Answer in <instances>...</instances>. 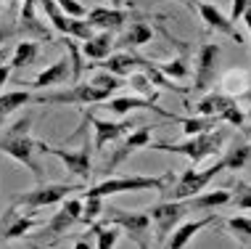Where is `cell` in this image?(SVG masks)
<instances>
[{
  "label": "cell",
  "instance_id": "19",
  "mask_svg": "<svg viewBox=\"0 0 251 249\" xmlns=\"http://www.w3.org/2000/svg\"><path fill=\"white\" fill-rule=\"evenodd\" d=\"M103 106L111 114H117V117H125V114H130V111H135V109H151V111H156V114H161V117H172L169 111H164V109H159L156 106V101H151V98H143V96H117V98H108V101H103Z\"/></svg>",
  "mask_w": 251,
  "mask_h": 249
},
{
  "label": "cell",
  "instance_id": "10",
  "mask_svg": "<svg viewBox=\"0 0 251 249\" xmlns=\"http://www.w3.org/2000/svg\"><path fill=\"white\" fill-rule=\"evenodd\" d=\"M43 154H53L56 159H61L66 170H69L74 178H79L82 183H87V180H90V175H93V149H90L87 143L82 146V149H77V151L58 149V146H48V143H45Z\"/></svg>",
  "mask_w": 251,
  "mask_h": 249
},
{
  "label": "cell",
  "instance_id": "22",
  "mask_svg": "<svg viewBox=\"0 0 251 249\" xmlns=\"http://www.w3.org/2000/svg\"><path fill=\"white\" fill-rule=\"evenodd\" d=\"M233 104H238V101H233L230 96H225V93H214L212 90V93H206V96L196 104V114H199V117H214L217 122H220V117Z\"/></svg>",
  "mask_w": 251,
  "mask_h": 249
},
{
  "label": "cell",
  "instance_id": "25",
  "mask_svg": "<svg viewBox=\"0 0 251 249\" xmlns=\"http://www.w3.org/2000/svg\"><path fill=\"white\" fill-rule=\"evenodd\" d=\"M32 93L29 90H8V93H0V125L11 117L13 111L24 109L26 104H32Z\"/></svg>",
  "mask_w": 251,
  "mask_h": 249
},
{
  "label": "cell",
  "instance_id": "12",
  "mask_svg": "<svg viewBox=\"0 0 251 249\" xmlns=\"http://www.w3.org/2000/svg\"><path fill=\"white\" fill-rule=\"evenodd\" d=\"M87 119L93 122V130H96V140H93L96 151L106 149L108 143H117V140H122L135 127L132 119H96L93 114H87Z\"/></svg>",
  "mask_w": 251,
  "mask_h": 249
},
{
  "label": "cell",
  "instance_id": "7",
  "mask_svg": "<svg viewBox=\"0 0 251 249\" xmlns=\"http://www.w3.org/2000/svg\"><path fill=\"white\" fill-rule=\"evenodd\" d=\"M79 183H40L35 186L32 191H24L22 196L13 199V210L24 207V210H43V207H50V204H61L72 191H79Z\"/></svg>",
  "mask_w": 251,
  "mask_h": 249
},
{
  "label": "cell",
  "instance_id": "9",
  "mask_svg": "<svg viewBox=\"0 0 251 249\" xmlns=\"http://www.w3.org/2000/svg\"><path fill=\"white\" fill-rule=\"evenodd\" d=\"M151 133H153V127L151 125H135V130H130L125 136V140H117V149H114L111 154V159H106V165H103V172H114L122 162H127V159L132 157L135 151H140V149H148V143H151Z\"/></svg>",
  "mask_w": 251,
  "mask_h": 249
},
{
  "label": "cell",
  "instance_id": "4",
  "mask_svg": "<svg viewBox=\"0 0 251 249\" xmlns=\"http://www.w3.org/2000/svg\"><path fill=\"white\" fill-rule=\"evenodd\" d=\"M98 223L106 225H117L122 233H127L130 241L135 244H151V218H148L146 210H119V207H103V215H100Z\"/></svg>",
  "mask_w": 251,
  "mask_h": 249
},
{
  "label": "cell",
  "instance_id": "30",
  "mask_svg": "<svg viewBox=\"0 0 251 249\" xmlns=\"http://www.w3.org/2000/svg\"><path fill=\"white\" fill-rule=\"evenodd\" d=\"M37 5L43 8V13L48 16V22L53 24V29L61 32V35H69V16L61 11V5L56 0H37Z\"/></svg>",
  "mask_w": 251,
  "mask_h": 249
},
{
  "label": "cell",
  "instance_id": "35",
  "mask_svg": "<svg viewBox=\"0 0 251 249\" xmlns=\"http://www.w3.org/2000/svg\"><path fill=\"white\" fill-rule=\"evenodd\" d=\"M96 87H100V90H106V93H117V90H122L125 87V80L122 77H117V75H111V72H106V69H98L96 75H93V80H90Z\"/></svg>",
  "mask_w": 251,
  "mask_h": 249
},
{
  "label": "cell",
  "instance_id": "44",
  "mask_svg": "<svg viewBox=\"0 0 251 249\" xmlns=\"http://www.w3.org/2000/svg\"><path fill=\"white\" fill-rule=\"evenodd\" d=\"M11 72H13V69H11L8 64H3V66H0V93H3V85H5V80L11 77Z\"/></svg>",
  "mask_w": 251,
  "mask_h": 249
},
{
  "label": "cell",
  "instance_id": "50",
  "mask_svg": "<svg viewBox=\"0 0 251 249\" xmlns=\"http://www.w3.org/2000/svg\"><path fill=\"white\" fill-rule=\"evenodd\" d=\"M138 249H151V244H140Z\"/></svg>",
  "mask_w": 251,
  "mask_h": 249
},
{
  "label": "cell",
  "instance_id": "32",
  "mask_svg": "<svg viewBox=\"0 0 251 249\" xmlns=\"http://www.w3.org/2000/svg\"><path fill=\"white\" fill-rule=\"evenodd\" d=\"M37 225H43L37 218H32V215H19L16 220H11V223L5 225V231H3V241L22 239V236H26V233H29L32 228H37Z\"/></svg>",
  "mask_w": 251,
  "mask_h": 249
},
{
  "label": "cell",
  "instance_id": "33",
  "mask_svg": "<svg viewBox=\"0 0 251 249\" xmlns=\"http://www.w3.org/2000/svg\"><path fill=\"white\" fill-rule=\"evenodd\" d=\"M127 83H130V87L135 90V96H143V98H151V101L159 98V87L151 83V77H148L146 72H132V75L127 77Z\"/></svg>",
  "mask_w": 251,
  "mask_h": 249
},
{
  "label": "cell",
  "instance_id": "13",
  "mask_svg": "<svg viewBox=\"0 0 251 249\" xmlns=\"http://www.w3.org/2000/svg\"><path fill=\"white\" fill-rule=\"evenodd\" d=\"M79 220H82V199H64L58 212L50 218V223L43 225V236H64Z\"/></svg>",
  "mask_w": 251,
  "mask_h": 249
},
{
  "label": "cell",
  "instance_id": "18",
  "mask_svg": "<svg viewBox=\"0 0 251 249\" xmlns=\"http://www.w3.org/2000/svg\"><path fill=\"white\" fill-rule=\"evenodd\" d=\"M87 22H90L96 29L100 32H117L122 29V27L127 24V19H130V11H125V8H106V5H98V8H93V11H87Z\"/></svg>",
  "mask_w": 251,
  "mask_h": 249
},
{
  "label": "cell",
  "instance_id": "37",
  "mask_svg": "<svg viewBox=\"0 0 251 249\" xmlns=\"http://www.w3.org/2000/svg\"><path fill=\"white\" fill-rule=\"evenodd\" d=\"M159 66V72L164 77L169 80H185L188 75H191V69H188V64H185V58H172V61H164V64H156Z\"/></svg>",
  "mask_w": 251,
  "mask_h": 249
},
{
  "label": "cell",
  "instance_id": "23",
  "mask_svg": "<svg viewBox=\"0 0 251 249\" xmlns=\"http://www.w3.org/2000/svg\"><path fill=\"white\" fill-rule=\"evenodd\" d=\"M114 48V32H96L90 40L82 43V58H90V61H103V58L111 56Z\"/></svg>",
  "mask_w": 251,
  "mask_h": 249
},
{
  "label": "cell",
  "instance_id": "8",
  "mask_svg": "<svg viewBox=\"0 0 251 249\" xmlns=\"http://www.w3.org/2000/svg\"><path fill=\"white\" fill-rule=\"evenodd\" d=\"M148 218H151V225H153V239H156V244H164L167 236L175 231L180 223H182V218L188 215V207H185V201H172V199H164V201H159V204H153V207H148Z\"/></svg>",
  "mask_w": 251,
  "mask_h": 249
},
{
  "label": "cell",
  "instance_id": "14",
  "mask_svg": "<svg viewBox=\"0 0 251 249\" xmlns=\"http://www.w3.org/2000/svg\"><path fill=\"white\" fill-rule=\"evenodd\" d=\"M217 220H220V215H214V212H209L206 218H199V220H185V223H180L167 236V241L161 244V249H185L196 233L203 231V228H209V225H214Z\"/></svg>",
  "mask_w": 251,
  "mask_h": 249
},
{
  "label": "cell",
  "instance_id": "40",
  "mask_svg": "<svg viewBox=\"0 0 251 249\" xmlns=\"http://www.w3.org/2000/svg\"><path fill=\"white\" fill-rule=\"evenodd\" d=\"M56 3L61 5V11H64L69 19H85L87 16V8L79 3V0H56Z\"/></svg>",
  "mask_w": 251,
  "mask_h": 249
},
{
  "label": "cell",
  "instance_id": "49",
  "mask_svg": "<svg viewBox=\"0 0 251 249\" xmlns=\"http://www.w3.org/2000/svg\"><path fill=\"white\" fill-rule=\"evenodd\" d=\"M122 3H125V0H111V5H117V8H119Z\"/></svg>",
  "mask_w": 251,
  "mask_h": 249
},
{
  "label": "cell",
  "instance_id": "11",
  "mask_svg": "<svg viewBox=\"0 0 251 249\" xmlns=\"http://www.w3.org/2000/svg\"><path fill=\"white\" fill-rule=\"evenodd\" d=\"M217 61H220V43H203L196 56V77H193V90L201 93L214 85L217 77Z\"/></svg>",
  "mask_w": 251,
  "mask_h": 249
},
{
  "label": "cell",
  "instance_id": "3",
  "mask_svg": "<svg viewBox=\"0 0 251 249\" xmlns=\"http://www.w3.org/2000/svg\"><path fill=\"white\" fill-rule=\"evenodd\" d=\"M225 138H227L225 130H209V133L191 136L188 140H182V143H148V149L167 151V154H180V157H188L193 165H199L201 159L220 154L222 146H225Z\"/></svg>",
  "mask_w": 251,
  "mask_h": 249
},
{
  "label": "cell",
  "instance_id": "28",
  "mask_svg": "<svg viewBox=\"0 0 251 249\" xmlns=\"http://www.w3.org/2000/svg\"><path fill=\"white\" fill-rule=\"evenodd\" d=\"M90 236L96 239L93 249H117L119 239H122V231L117 225H106V223H93L90 225Z\"/></svg>",
  "mask_w": 251,
  "mask_h": 249
},
{
  "label": "cell",
  "instance_id": "16",
  "mask_svg": "<svg viewBox=\"0 0 251 249\" xmlns=\"http://www.w3.org/2000/svg\"><path fill=\"white\" fill-rule=\"evenodd\" d=\"M66 80H72V58H69V53H64L58 61L45 66V69L32 80V87H37V90H48V87L64 85Z\"/></svg>",
  "mask_w": 251,
  "mask_h": 249
},
{
  "label": "cell",
  "instance_id": "48",
  "mask_svg": "<svg viewBox=\"0 0 251 249\" xmlns=\"http://www.w3.org/2000/svg\"><path fill=\"white\" fill-rule=\"evenodd\" d=\"M3 11H8V0H0V13Z\"/></svg>",
  "mask_w": 251,
  "mask_h": 249
},
{
  "label": "cell",
  "instance_id": "41",
  "mask_svg": "<svg viewBox=\"0 0 251 249\" xmlns=\"http://www.w3.org/2000/svg\"><path fill=\"white\" fill-rule=\"evenodd\" d=\"M220 122H230V125H235V127H243V125H246V114L241 111L238 104H233V106H230V109L220 117Z\"/></svg>",
  "mask_w": 251,
  "mask_h": 249
},
{
  "label": "cell",
  "instance_id": "47",
  "mask_svg": "<svg viewBox=\"0 0 251 249\" xmlns=\"http://www.w3.org/2000/svg\"><path fill=\"white\" fill-rule=\"evenodd\" d=\"M180 3H185L188 8H196V5H199V0H180Z\"/></svg>",
  "mask_w": 251,
  "mask_h": 249
},
{
  "label": "cell",
  "instance_id": "26",
  "mask_svg": "<svg viewBox=\"0 0 251 249\" xmlns=\"http://www.w3.org/2000/svg\"><path fill=\"white\" fill-rule=\"evenodd\" d=\"M40 56V43L35 40H22V43L13 48L11 53V69H24V66H32Z\"/></svg>",
  "mask_w": 251,
  "mask_h": 249
},
{
  "label": "cell",
  "instance_id": "29",
  "mask_svg": "<svg viewBox=\"0 0 251 249\" xmlns=\"http://www.w3.org/2000/svg\"><path fill=\"white\" fill-rule=\"evenodd\" d=\"M169 119H172V122H180L188 138L199 136V133H209V130H214V127H217L214 117H199V114H196V117H177V114H172Z\"/></svg>",
  "mask_w": 251,
  "mask_h": 249
},
{
  "label": "cell",
  "instance_id": "42",
  "mask_svg": "<svg viewBox=\"0 0 251 249\" xmlns=\"http://www.w3.org/2000/svg\"><path fill=\"white\" fill-rule=\"evenodd\" d=\"M249 5H251V0H233V5H230V22H238Z\"/></svg>",
  "mask_w": 251,
  "mask_h": 249
},
{
  "label": "cell",
  "instance_id": "5",
  "mask_svg": "<svg viewBox=\"0 0 251 249\" xmlns=\"http://www.w3.org/2000/svg\"><path fill=\"white\" fill-rule=\"evenodd\" d=\"M111 98V93L100 90L93 83H74L64 90H53V93H43L35 96L32 104H45V106H96Z\"/></svg>",
  "mask_w": 251,
  "mask_h": 249
},
{
  "label": "cell",
  "instance_id": "17",
  "mask_svg": "<svg viewBox=\"0 0 251 249\" xmlns=\"http://www.w3.org/2000/svg\"><path fill=\"white\" fill-rule=\"evenodd\" d=\"M35 8H37V0H24V5H22V24H19L16 29H19V35H22L24 40H35V43L45 40V43H48L50 32H48V27L37 19Z\"/></svg>",
  "mask_w": 251,
  "mask_h": 249
},
{
  "label": "cell",
  "instance_id": "45",
  "mask_svg": "<svg viewBox=\"0 0 251 249\" xmlns=\"http://www.w3.org/2000/svg\"><path fill=\"white\" fill-rule=\"evenodd\" d=\"M241 19H243V22H246V27H249V32H251V5H249L246 11H243V16H241Z\"/></svg>",
  "mask_w": 251,
  "mask_h": 249
},
{
  "label": "cell",
  "instance_id": "38",
  "mask_svg": "<svg viewBox=\"0 0 251 249\" xmlns=\"http://www.w3.org/2000/svg\"><path fill=\"white\" fill-rule=\"evenodd\" d=\"M96 35V27H93L87 19H69V37H74L77 43H85Z\"/></svg>",
  "mask_w": 251,
  "mask_h": 249
},
{
  "label": "cell",
  "instance_id": "21",
  "mask_svg": "<svg viewBox=\"0 0 251 249\" xmlns=\"http://www.w3.org/2000/svg\"><path fill=\"white\" fill-rule=\"evenodd\" d=\"M98 64H100V69H106V72H111V75L127 80L132 72L140 69V56H135L132 51L130 53L119 51V53H111L108 58H103V61H98Z\"/></svg>",
  "mask_w": 251,
  "mask_h": 249
},
{
  "label": "cell",
  "instance_id": "27",
  "mask_svg": "<svg viewBox=\"0 0 251 249\" xmlns=\"http://www.w3.org/2000/svg\"><path fill=\"white\" fill-rule=\"evenodd\" d=\"M151 37H153V29H151L146 22H132L130 29H127L125 35L119 37V45H122V48L135 51V48H140V45L151 43Z\"/></svg>",
  "mask_w": 251,
  "mask_h": 249
},
{
  "label": "cell",
  "instance_id": "36",
  "mask_svg": "<svg viewBox=\"0 0 251 249\" xmlns=\"http://www.w3.org/2000/svg\"><path fill=\"white\" fill-rule=\"evenodd\" d=\"M230 204H233L235 210H241V212L251 210V183L235 180V191H230Z\"/></svg>",
  "mask_w": 251,
  "mask_h": 249
},
{
  "label": "cell",
  "instance_id": "15",
  "mask_svg": "<svg viewBox=\"0 0 251 249\" xmlns=\"http://www.w3.org/2000/svg\"><path fill=\"white\" fill-rule=\"evenodd\" d=\"M196 11H199L201 22L206 24L209 29L220 32V35L235 40V43H246V40H243V35L235 29V22H230V16H225V13L217 8L214 3H199V5H196Z\"/></svg>",
  "mask_w": 251,
  "mask_h": 249
},
{
  "label": "cell",
  "instance_id": "1",
  "mask_svg": "<svg viewBox=\"0 0 251 249\" xmlns=\"http://www.w3.org/2000/svg\"><path fill=\"white\" fill-rule=\"evenodd\" d=\"M29 127H32L29 114L22 117V119H16V122L0 136V151L8 154L11 159H16V162L26 165L32 170V175H35L37 183H43V167H40V162H37V154H43L45 143L29 136Z\"/></svg>",
  "mask_w": 251,
  "mask_h": 249
},
{
  "label": "cell",
  "instance_id": "20",
  "mask_svg": "<svg viewBox=\"0 0 251 249\" xmlns=\"http://www.w3.org/2000/svg\"><path fill=\"white\" fill-rule=\"evenodd\" d=\"M220 87L225 96H230L233 101L238 98H249L251 96V75L243 69H227L220 77Z\"/></svg>",
  "mask_w": 251,
  "mask_h": 249
},
{
  "label": "cell",
  "instance_id": "6",
  "mask_svg": "<svg viewBox=\"0 0 251 249\" xmlns=\"http://www.w3.org/2000/svg\"><path fill=\"white\" fill-rule=\"evenodd\" d=\"M225 167L222 162H214L212 167H206V170H185L180 175V178H175V186H169L167 191H161V196L164 199H172V201H185L196 196V194L206 191V186L214 180V175H220Z\"/></svg>",
  "mask_w": 251,
  "mask_h": 249
},
{
  "label": "cell",
  "instance_id": "46",
  "mask_svg": "<svg viewBox=\"0 0 251 249\" xmlns=\"http://www.w3.org/2000/svg\"><path fill=\"white\" fill-rule=\"evenodd\" d=\"M8 56H11V53H8V48L3 45V48H0V66H3L5 61H8Z\"/></svg>",
  "mask_w": 251,
  "mask_h": 249
},
{
  "label": "cell",
  "instance_id": "34",
  "mask_svg": "<svg viewBox=\"0 0 251 249\" xmlns=\"http://www.w3.org/2000/svg\"><path fill=\"white\" fill-rule=\"evenodd\" d=\"M103 207H106V199H100V196H85L82 199V223L85 225L98 223L100 215H103Z\"/></svg>",
  "mask_w": 251,
  "mask_h": 249
},
{
  "label": "cell",
  "instance_id": "31",
  "mask_svg": "<svg viewBox=\"0 0 251 249\" xmlns=\"http://www.w3.org/2000/svg\"><path fill=\"white\" fill-rule=\"evenodd\" d=\"M220 162H222V167H225V170H243V167L251 162V146H249V143L230 146Z\"/></svg>",
  "mask_w": 251,
  "mask_h": 249
},
{
  "label": "cell",
  "instance_id": "43",
  "mask_svg": "<svg viewBox=\"0 0 251 249\" xmlns=\"http://www.w3.org/2000/svg\"><path fill=\"white\" fill-rule=\"evenodd\" d=\"M16 35H19L16 27H0V43H5V40H11V37H16Z\"/></svg>",
  "mask_w": 251,
  "mask_h": 249
},
{
  "label": "cell",
  "instance_id": "24",
  "mask_svg": "<svg viewBox=\"0 0 251 249\" xmlns=\"http://www.w3.org/2000/svg\"><path fill=\"white\" fill-rule=\"evenodd\" d=\"M230 204V191L227 188H217V191H201L196 196L185 199L188 212L191 210H217V207H225Z\"/></svg>",
  "mask_w": 251,
  "mask_h": 249
},
{
  "label": "cell",
  "instance_id": "2",
  "mask_svg": "<svg viewBox=\"0 0 251 249\" xmlns=\"http://www.w3.org/2000/svg\"><path fill=\"white\" fill-rule=\"evenodd\" d=\"M175 183V172L169 170L164 175H122V178H106L87 188L85 196H114V194H138V191H167Z\"/></svg>",
  "mask_w": 251,
  "mask_h": 249
},
{
  "label": "cell",
  "instance_id": "51",
  "mask_svg": "<svg viewBox=\"0 0 251 249\" xmlns=\"http://www.w3.org/2000/svg\"><path fill=\"white\" fill-rule=\"evenodd\" d=\"M249 119H251V109H249Z\"/></svg>",
  "mask_w": 251,
  "mask_h": 249
},
{
  "label": "cell",
  "instance_id": "39",
  "mask_svg": "<svg viewBox=\"0 0 251 249\" xmlns=\"http://www.w3.org/2000/svg\"><path fill=\"white\" fill-rule=\"evenodd\" d=\"M227 228H230V231H233L238 239H251V218H246V215L230 218V220H227Z\"/></svg>",
  "mask_w": 251,
  "mask_h": 249
}]
</instances>
